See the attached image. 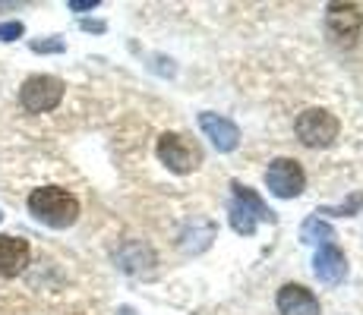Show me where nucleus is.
<instances>
[{"label":"nucleus","instance_id":"1","mask_svg":"<svg viewBox=\"0 0 363 315\" xmlns=\"http://www.w3.org/2000/svg\"><path fill=\"white\" fill-rule=\"evenodd\" d=\"M29 212L35 221L48 224L54 230L73 227L79 218V199L60 186H41L29 195Z\"/></svg>","mask_w":363,"mask_h":315},{"label":"nucleus","instance_id":"2","mask_svg":"<svg viewBox=\"0 0 363 315\" xmlns=\"http://www.w3.org/2000/svg\"><path fill=\"white\" fill-rule=\"evenodd\" d=\"M234 195H231V227L240 236H253L259 224H275V212L253 193L250 186L243 183H231Z\"/></svg>","mask_w":363,"mask_h":315},{"label":"nucleus","instance_id":"3","mask_svg":"<svg viewBox=\"0 0 363 315\" xmlns=\"http://www.w3.org/2000/svg\"><path fill=\"white\" fill-rule=\"evenodd\" d=\"M60 98H64V82L57 76H29L19 88V101L29 114H48L60 104Z\"/></svg>","mask_w":363,"mask_h":315},{"label":"nucleus","instance_id":"4","mask_svg":"<svg viewBox=\"0 0 363 315\" xmlns=\"http://www.w3.org/2000/svg\"><path fill=\"white\" fill-rule=\"evenodd\" d=\"M338 130H341L338 117L323 108H310L297 117V136L310 149H329L335 139H338Z\"/></svg>","mask_w":363,"mask_h":315},{"label":"nucleus","instance_id":"5","mask_svg":"<svg viewBox=\"0 0 363 315\" xmlns=\"http://www.w3.org/2000/svg\"><path fill=\"white\" fill-rule=\"evenodd\" d=\"M155 151H158V158H162V164L167 167V171H174V173L196 171L199 161H202L199 145H193L190 139H184L180 132H164V136H158Z\"/></svg>","mask_w":363,"mask_h":315},{"label":"nucleus","instance_id":"6","mask_svg":"<svg viewBox=\"0 0 363 315\" xmlns=\"http://www.w3.org/2000/svg\"><path fill=\"white\" fill-rule=\"evenodd\" d=\"M325 29L329 38L338 47H354L363 35V13L357 4H332L329 16H325Z\"/></svg>","mask_w":363,"mask_h":315},{"label":"nucleus","instance_id":"7","mask_svg":"<svg viewBox=\"0 0 363 315\" xmlns=\"http://www.w3.org/2000/svg\"><path fill=\"white\" fill-rule=\"evenodd\" d=\"M265 186H269L272 195L278 199H297L306 186V173L300 167V161L294 158H275L265 171Z\"/></svg>","mask_w":363,"mask_h":315},{"label":"nucleus","instance_id":"8","mask_svg":"<svg viewBox=\"0 0 363 315\" xmlns=\"http://www.w3.org/2000/svg\"><path fill=\"white\" fill-rule=\"evenodd\" d=\"M199 130L206 132V139H212V145L218 151H234L237 145H240V130H237V123L221 114H212V110H202L199 114Z\"/></svg>","mask_w":363,"mask_h":315},{"label":"nucleus","instance_id":"9","mask_svg":"<svg viewBox=\"0 0 363 315\" xmlns=\"http://www.w3.org/2000/svg\"><path fill=\"white\" fill-rule=\"evenodd\" d=\"M313 271H316V277L323 284H341L347 277V258H345V252H341L335 243H329V246H319L316 252V258H313Z\"/></svg>","mask_w":363,"mask_h":315},{"label":"nucleus","instance_id":"10","mask_svg":"<svg viewBox=\"0 0 363 315\" xmlns=\"http://www.w3.org/2000/svg\"><path fill=\"white\" fill-rule=\"evenodd\" d=\"M215 234H218V224L212 218H193L184 224V230H180V249L186 252V256H199V252H206L212 246Z\"/></svg>","mask_w":363,"mask_h":315},{"label":"nucleus","instance_id":"11","mask_svg":"<svg viewBox=\"0 0 363 315\" xmlns=\"http://www.w3.org/2000/svg\"><path fill=\"white\" fill-rule=\"evenodd\" d=\"M29 243L19 240V236H6L0 234V277H16L26 271L29 265Z\"/></svg>","mask_w":363,"mask_h":315},{"label":"nucleus","instance_id":"12","mask_svg":"<svg viewBox=\"0 0 363 315\" xmlns=\"http://www.w3.org/2000/svg\"><path fill=\"white\" fill-rule=\"evenodd\" d=\"M278 312L281 315H319V299L300 284H284L278 290Z\"/></svg>","mask_w":363,"mask_h":315},{"label":"nucleus","instance_id":"13","mask_svg":"<svg viewBox=\"0 0 363 315\" xmlns=\"http://www.w3.org/2000/svg\"><path fill=\"white\" fill-rule=\"evenodd\" d=\"M114 262L121 265L127 275H143V271H152V265H155V252H152L149 246H143L139 240H130L117 249Z\"/></svg>","mask_w":363,"mask_h":315},{"label":"nucleus","instance_id":"14","mask_svg":"<svg viewBox=\"0 0 363 315\" xmlns=\"http://www.w3.org/2000/svg\"><path fill=\"white\" fill-rule=\"evenodd\" d=\"M300 240L313 243V246H329L335 240V230H332V224H325L319 214H310V218L303 221V227H300Z\"/></svg>","mask_w":363,"mask_h":315},{"label":"nucleus","instance_id":"15","mask_svg":"<svg viewBox=\"0 0 363 315\" xmlns=\"http://www.w3.org/2000/svg\"><path fill=\"white\" fill-rule=\"evenodd\" d=\"M360 205H363V193H354L347 202H341V205H335V208H323L319 214H341V218H345V214H354V212H357Z\"/></svg>","mask_w":363,"mask_h":315},{"label":"nucleus","instance_id":"16","mask_svg":"<svg viewBox=\"0 0 363 315\" xmlns=\"http://www.w3.org/2000/svg\"><path fill=\"white\" fill-rule=\"evenodd\" d=\"M32 51L35 54H64L67 45L60 38H38V41H32Z\"/></svg>","mask_w":363,"mask_h":315},{"label":"nucleus","instance_id":"17","mask_svg":"<svg viewBox=\"0 0 363 315\" xmlns=\"http://www.w3.org/2000/svg\"><path fill=\"white\" fill-rule=\"evenodd\" d=\"M26 32L23 23H0V41H16Z\"/></svg>","mask_w":363,"mask_h":315},{"label":"nucleus","instance_id":"18","mask_svg":"<svg viewBox=\"0 0 363 315\" xmlns=\"http://www.w3.org/2000/svg\"><path fill=\"white\" fill-rule=\"evenodd\" d=\"M99 6V0H69V10L82 13V10H95Z\"/></svg>","mask_w":363,"mask_h":315},{"label":"nucleus","instance_id":"19","mask_svg":"<svg viewBox=\"0 0 363 315\" xmlns=\"http://www.w3.org/2000/svg\"><path fill=\"white\" fill-rule=\"evenodd\" d=\"M82 29H89V32H104V23H92V19H86V23H82Z\"/></svg>","mask_w":363,"mask_h":315},{"label":"nucleus","instance_id":"20","mask_svg":"<svg viewBox=\"0 0 363 315\" xmlns=\"http://www.w3.org/2000/svg\"><path fill=\"white\" fill-rule=\"evenodd\" d=\"M0 221H4V214H0Z\"/></svg>","mask_w":363,"mask_h":315}]
</instances>
